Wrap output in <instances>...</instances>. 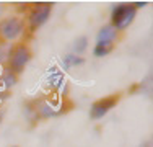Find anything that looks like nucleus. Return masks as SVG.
I'll list each match as a JSON object with an SVG mask.
<instances>
[{
    "label": "nucleus",
    "instance_id": "10",
    "mask_svg": "<svg viewBox=\"0 0 153 147\" xmlns=\"http://www.w3.org/2000/svg\"><path fill=\"white\" fill-rule=\"evenodd\" d=\"M2 83H3V88L5 90H12L13 87H16L18 83V75L15 72H12L10 69H3L2 72Z\"/></svg>",
    "mask_w": 153,
    "mask_h": 147
},
{
    "label": "nucleus",
    "instance_id": "6",
    "mask_svg": "<svg viewBox=\"0 0 153 147\" xmlns=\"http://www.w3.org/2000/svg\"><path fill=\"white\" fill-rule=\"evenodd\" d=\"M47 85L54 92H62V95L68 93V85L65 83V75L57 65H52L47 70Z\"/></svg>",
    "mask_w": 153,
    "mask_h": 147
},
{
    "label": "nucleus",
    "instance_id": "5",
    "mask_svg": "<svg viewBox=\"0 0 153 147\" xmlns=\"http://www.w3.org/2000/svg\"><path fill=\"white\" fill-rule=\"evenodd\" d=\"M119 100H121V95L112 93V95H108V97H103L100 100L93 101V105L90 106V118L93 121H98L101 118H104L111 110H114L117 106Z\"/></svg>",
    "mask_w": 153,
    "mask_h": 147
},
{
    "label": "nucleus",
    "instance_id": "9",
    "mask_svg": "<svg viewBox=\"0 0 153 147\" xmlns=\"http://www.w3.org/2000/svg\"><path fill=\"white\" fill-rule=\"evenodd\" d=\"M83 64H85V59L80 57V56H75V54H65L62 57V69L64 70H70V69L80 67Z\"/></svg>",
    "mask_w": 153,
    "mask_h": 147
},
{
    "label": "nucleus",
    "instance_id": "13",
    "mask_svg": "<svg viewBox=\"0 0 153 147\" xmlns=\"http://www.w3.org/2000/svg\"><path fill=\"white\" fill-rule=\"evenodd\" d=\"M23 113H25V118H26V121H28V123H31V124H34L36 121L39 119V118H38V113H36L34 101H28V103H25V106H23Z\"/></svg>",
    "mask_w": 153,
    "mask_h": 147
},
{
    "label": "nucleus",
    "instance_id": "8",
    "mask_svg": "<svg viewBox=\"0 0 153 147\" xmlns=\"http://www.w3.org/2000/svg\"><path fill=\"white\" fill-rule=\"evenodd\" d=\"M119 38V31L116 29L112 25H104V26L100 28L96 34V43H109V44H114L116 39Z\"/></svg>",
    "mask_w": 153,
    "mask_h": 147
},
{
    "label": "nucleus",
    "instance_id": "4",
    "mask_svg": "<svg viewBox=\"0 0 153 147\" xmlns=\"http://www.w3.org/2000/svg\"><path fill=\"white\" fill-rule=\"evenodd\" d=\"M26 31V23L23 18L20 16H7L3 20H0V38L7 43H13L18 41L21 36Z\"/></svg>",
    "mask_w": 153,
    "mask_h": 147
},
{
    "label": "nucleus",
    "instance_id": "7",
    "mask_svg": "<svg viewBox=\"0 0 153 147\" xmlns=\"http://www.w3.org/2000/svg\"><path fill=\"white\" fill-rule=\"evenodd\" d=\"M34 106H36V113H38L39 119H51V118H56L60 113H64L62 110L56 108L54 105H51L47 101H34Z\"/></svg>",
    "mask_w": 153,
    "mask_h": 147
},
{
    "label": "nucleus",
    "instance_id": "11",
    "mask_svg": "<svg viewBox=\"0 0 153 147\" xmlns=\"http://www.w3.org/2000/svg\"><path fill=\"white\" fill-rule=\"evenodd\" d=\"M88 44H90V41H88L86 36H78V38L74 41V44H72V51H74L72 54L82 57L83 54H85V51L88 49Z\"/></svg>",
    "mask_w": 153,
    "mask_h": 147
},
{
    "label": "nucleus",
    "instance_id": "12",
    "mask_svg": "<svg viewBox=\"0 0 153 147\" xmlns=\"http://www.w3.org/2000/svg\"><path fill=\"white\" fill-rule=\"evenodd\" d=\"M114 49V44H109V43H96L93 46V56L96 59H101V57H106L108 54L112 52Z\"/></svg>",
    "mask_w": 153,
    "mask_h": 147
},
{
    "label": "nucleus",
    "instance_id": "2",
    "mask_svg": "<svg viewBox=\"0 0 153 147\" xmlns=\"http://www.w3.org/2000/svg\"><path fill=\"white\" fill-rule=\"evenodd\" d=\"M54 8V2H36L31 3L30 10L26 12V23L28 29L31 33L38 31L41 26H44L47 23V20L51 18Z\"/></svg>",
    "mask_w": 153,
    "mask_h": 147
},
{
    "label": "nucleus",
    "instance_id": "14",
    "mask_svg": "<svg viewBox=\"0 0 153 147\" xmlns=\"http://www.w3.org/2000/svg\"><path fill=\"white\" fill-rule=\"evenodd\" d=\"M132 5L135 7V10H138V8H145V7H148L150 2H132Z\"/></svg>",
    "mask_w": 153,
    "mask_h": 147
},
{
    "label": "nucleus",
    "instance_id": "15",
    "mask_svg": "<svg viewBox=\"0 0 153 147\" xmlns=\"http://www.w3.org/2000/svg\"><path fill=\"white\" fill-rule=\"evenodd\" d=\"M12 147H18V146H12Z\"/></svg>",
    "mask_w": 153,
    "mask_h": 147
},
{
    "label": "nucleus",
    "instance_id": "1",
    "mask_svg": "<svg viewBox=\"0 0 153 147\" xmlns=\"http://www.w3.org/2000/svg\"><path fill=\"white\" fill-rule=\"evenodd\" d=\"M135 16H137V10L132 5V2L114 3L111 7V23L109 25H112V26L121 33L134 23Z\"/></svg>",
    "mask_w": 153,
    "mask_h": 147
},
{
    "label": "nucleus",
    "instance_id": "3",
    "mask_svg": "<svg viewBox=\"0 0 153 147\" xmlns=\"http://www.w3.org/2000/svg\"><path fill=\"white\" fill-rule=\"evenodd\" d=\"M31 57H33V54L28 44H25V43L13 44V46H10L8 56H7V69H10L12 72H15L18 75V74H21L26 69Z\"/></svg>",
    "mask_w": 153,
    "mask_h": 147
}]
</instances>
